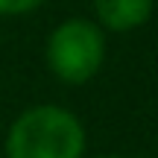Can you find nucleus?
Wrapping results in <instances>:
<instances>
[{
    "instance_id": "nucleus-1",
    "label": "nucleus",
    "mask_w": 158,
    "mask_h": 158,
    "mask_svg": "<svg viewBox=\"0 0 158 158\" xmlns=\"http://www.w3.org/2000/svg\"><path fill=\"white\" fill-rule=\"evenodd\" d=\"M88 135L70 108L38 102L12 120L3 158H85Z\"/></svg>"
},
{
    "instance_id": "nucleus-2",
    "label": "nucleus",
    "mask_w": 158,
    "mask_h": 158,
    "mask_svg": "<svg viewBox=\"0 0 158 158\" xmlns=\"http://www.w3.org/2000/svg\"><path fill=\"white\" fill-rule=\"evenodd\" d=\"M44 64L62 85H88L106 64V32L94 18H64L44 41Z\"/></svg>"
},
{
    "instance_id": "nucleus-3",
    "label": "nucleus",
    "mask_w": 158,
    "mask_h": 158,
    "mask_svg": "<svg viewBox=\"0 0 158 158\" xmlns=\"http://www.w3.org/2000/svg\"><path fill=\"white\" fill-rule=\"evenodd\" d=\"M155 0H91L94 21L102 32H135L143 23H149L155 12Z\"/></svg>"
},
{
    "instance_id": "nucleus-4",
    "label": "nucleus",
    "mask_w": 158,
    "mask_h": 158,
    "mask_svg": "<svg viewBox=\"0 0 158 158\" xmlns=\"http://www.w3.org/2000/svg\"><path fill=\"white\" fill-rule=\"evenodd\" d=\"M44 3L47 0H0V18H27Z\"/></svg>"
},
{
    "instance_id": "nucleus-5",
    "label": "nucleus",
    "mask_w": 158,
    "mask_h": 158,
    "mask_svg": "<svg viewBox=\"0 0 158 158\" xmlns=\"http://www.w3.org/2000/svg\"><path fill=\"white\" fill-rule=\"evenodd\" d=\"M94 158H123V155H94Z\"/></svg>"
},
{
    "instance_id": "nucleus-6",
    "label": "nucleus",
    "mask_w": 158,
    "mask_h": 158,
    "mask_svg": "<svg viewBox=\"0 0 158 158\" xmlns=\"http://www.w3.org/2000/svg\"><path fill=\"white\" fill-rule=\"evenodd\" d=\"M0 158H3V152H0Z\"/></svg>"
},
{
    "instance_id": "nucleus-7",
    "label": "nucleus",
    "mask_w": 158,
    "mask_h": 158,
    "mask_svg": "<svg viewBox=\"0 0 158 158\" xmlns=\"http://www.w3.org/2000/svg\"><path fill=\"white\" fill-rule=\"evenodd\" d=\"M155 3H158V0H155Z\"/></svg>"
}]
</instances>
